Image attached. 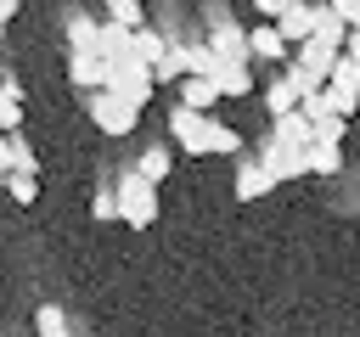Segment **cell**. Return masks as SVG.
<instances>
[{
    "instance_id": "cell-11",
    "label": "cell",
    "mask_w": 360,
    "mask_h": 337,
    "mask_svg": "<svg viewBox=\"0 0 360 337\" xmlns=\"http://www.w3.org/2000/svg\"><path fill=\"white\" fill-rule=\"evenodd\" d=\"M68 79H73L84 95H96V90H107V62H101L96 51H84V56H68Z\"/></svg>"
},
{
    "instance_id": "cell-15",
    "label": "cell",
    "mask_w": 360,
    "mask_h": 337,
    "mask_svg": "<svg viewBox=\"0 0 360 337\" xmlns=\"http://www.w3.org/2000/svg\"><path fill=\"white\" fill-rule=\"evenodd\" d=\"M163 51H169V34H158L152 22H146V28H129V56H135V62H146V67H152Z\"/></svg>"
},
{
    "instance_id": "cell-16",
    "label": "cell",
    "mask_w": 360,
    "mask_h": 337,
    "mask_svg": "<svg viewBox=\"0 0 360 337\" xmlns=\"http://www.w3.org/2000/svg\"><path fill=\"white\" fill-rule=\"evenodd\" d=\"M208 84H214L219 95H231V101H236V95H253V67H248V62H242V67H225V62H219Z\"/></svg>"
},
{
    "instance_id": "cell-13",
    "label": "cell",
    "mask_w": 360,
    "mask_h": 337,
    "mask_svg": "<svg viewBox=\"0 0 360 337\" xmlns=\"http://www.w3.org/2000/svg\"><path fill=\"white\" fill-rule=\"evenodd\" d=\"M22 129V84L6 73L0 79V135H17Z\"/></svg>"
},
{
    "instance_id": "cell-30",
    "label": "cell",
    "mask_w": 360,
    "mask_h": 337,
    "mask_svg": "<svg viewBox=\"0 0 360 337\" xmlns=\"http://www.w3.org/2000/svg\"><path fill=\"white\" fill-rule=\"evenodd\" d=\"M90 208H96V219H118V202H112V191H96V202H90Z\"/></svg>"
},
{
    "instance_id": "cell-2",
    "label": "cell",
    "mask_w": 360,
    "mask_h": 337,
    "mask_svg": "<svg viewBox=\"0 0 360 337\" xmlns=\"http://www.w3.org/2000/svg\"><path fill=\"white\" fill-rule=\"evenodd\" d=\"M152 90H158V84H152V67H146V62L129 56V62H112V67H107V95H118L124 107L141 112V107L152 101Z\"/></svg>"
},
{
    "instance_id": "cell-20",
    "label": "cell",
    "mask_w": 360,
    "mask_h": 337,
    "mask_svg": "<svg viewBox=\"0 0 360 337\" xmlns=\"http://www.w3.org/2000/svg\"><path fill=\"white\" fill-rule=\"evenodd\" d=\"M135 174H141L146 185H158V180H169V174H174V157H169V146H146V152L135 157Z\"/></svg>"
},
{
    "instance_id": "cell-12",
    "label": "cell",
    "mask_w": 360,
    "mask_h": 337,
    "mask_svg": "<svg viewBox=\"0 0 360 337\" xmlns=\"http://www.w3.org/2000/svg\"><path fill=\"white\" fill-rule=\"evenodd\" d=\"M214 101H219V90H214L208 79H180V84H174V107H186V112H202V118H208Z\"/></svg>"
},
{
    "instance_id": "cell-6",
    "label": "cell",
    "mask_w": 360,
    "mask_h": 337,
    "mask_svg": "<svg viewBox=\"0 0 360 337\" xmlns=\"http://www.w3.org/2000/svg\"><path fill=\"white\" fill-rule=\"evenodd\" d=\"M304 146H309V124H304V112H281V118H270L264 152H304Z\"/></svg>"
},
{
    "instance_id": "cell-10",
    "label": "cell",
    "mask_w": 360,
    "mask_h": 337,
    "mask_svg": "<svg viewBox=\"0 0 360 337\" xmlns=\"http://www.w3.org/2000/svg\"><path fill=\"white\" fill-rule=\"evenodd\" d=\"M208 51H214V62H225V67H242L248 62V45H242V28H231V22H219L208 39H202ZM253 67V62H248Z\"/></svg>"
},
{
    "instance_id": "cell-8",
    "label": "cell",
    "mask_w": 360,
    "mask_h": 337,
    "mask_svg": "<svg viewBox=\"0 0 360 337\" xmlns=\"http://www.w3.org/2000/svg\"><path fill=\"white\" fill-rule=\"evenodd\" d=\"M270 191H276L270 163H264V157H242V168H236V202H259V197H270Z\"/></svg>"
},
{
    "instance_id": "cell-24",
    "label": "cell",
    "mask_w": 360,
    "mask_h": 337,
    "mask_svg": "<svg viewBox=\"0 0 360 337\" xmlns=\"http://www.w3.org/2000/svg\"><path fill=\"white\" fill-rule=\"evenodd\" d=\"M107 22H118V28H146V6H141V0H107Z\"/></svg>"
},
{
    "instance_id": "cell-19",
    "label": "cell",
    "mask_w": 360,
    "mask_h": 337,
    "mask_svg": "<svg viewBox=\"0 0 360 337\" xmlns=\"http://www.w3.org/2000/svg\"><path fill=\"white\" fill-rule=\"evenodd\" d=\"M96 34H101V22H96V17H84V11H73V17H68V56L96 51Z\"/></svg>"
},
{
    "instance_id": "cell-29",
    "label": "cell",
    "mask_w": 360,
    "mask_h": 337,
    "mask_svg": "<svg viewBox=\"0 0 360 337\" xmlns=\"http://www.w3.org/2000/svg\"><path fill=\"white\" fill-rule=\"evenodd\" d=\"M332 11H338V22L343 28H360V0H326Z\"/></svg>"
},
{
    "instance_id": "cell-36",
    "label": "cell",
    "mask_w": 360,
    "mask_h": 337,
    "mask_svg": "<svg viewBox=\"0 0 360 337\" xmlns=\"http://www.w3.org/2000/svg\"><path fill=\"white\" fill-rule=\"evenodd\" d=\"M0 34H6V22H0Z\"/></svg>"
},
{
    "instance_id": "cell-33",
    "label": "cell",
    "mask_w": 360,
    "mask_h": 337,
    "mask_svg": "<svg viewBox=\"0 0 360 337\" xmlns=\"http://www.w3.org/2000/svg\"><path fill=\"white\" fill-rule=\"evenodd\" d=\"M11 174V135H0V180Z\"/></svg>"
},
{
    "instance_id": "cell-22",
    "label": "cell",
    "mask_w": 360,
    "mask_h": 337,
    "mask_svg": "<svg viewBox=\"0 0 360 337\" xmlns=\"http://www.w3.org/2000/svg\"><path fill=\"white\" fill-rule=\"evenodd\" d=\"M186 79V51H180V39H169V51L152 62V84H180Z\"/></svg>"
},
{
    "instance_id": "cell-3",
    "label": "cell",
    "mask_w": 360,
    "mask_h": 337,
    "mask_svg": "<svg viewBox=\"0 0 360 337\" xmlns=\"http://www.w3.org/2000/svg\"><path fill=\"white\" fill-rule=\"evenodd\" d=\"M326 107H332V118H343V124L360 112V67H354L349 56H338L332 73H326Z\"/></svg>"
},
{
    "instance_id": "cell-4",
    "label": "cell",
    "mask_w": 360,
    "mask_h": 337,
    "mask_svg": "<svg viewBox=\"0 0 360 337\" xmlns=\"http://www.w3.org/2000/svg\"><path fill=\"white\" fill-rule=\"evenodd\" d=\"M84 107H90V124H96L101 135H112V140H118V135H129V129H135V118H141L135 107H124V101H118V95H107V90L84 95Z\"/></svg>"
},
{
    "instance_id": "cell-26",
    "label": "cell",
    "mask_w": 360,
    "mask_h": 337,
    "mask_svg": "<svg viewBox=\"0 0 360 337\" xmlns=\"http://www.w3.org/2000/svg\"><path fill=\"white\" fill-rule=\"evenodd\" d=\"M343 135H349L343 118H321V124H309V146H338Z\"/></svg>"
},
{
    "instance_id": "cell-34",
    "label": "cell",
    "mask_w": 360,
    "mask_h": 337,
    "mask_svg": "<svg viewBox=\"0 0 360 337\" xmlns=\"http://www.w3.org/2000/svg\"><path fill=\"white\" fill-rule=\"evenodd\" d=\"M17 6H22V0H0V22H11V17H17Z\"/></svg>"
},
{
    "instance_id": "cell-27",
    "label": "cell",
    "mask_w": 360,
    "mask_h": 337,
    "mask_svg": "<svg viewBox=\"0 0 360 337\" xmlns=\"http://www.w3.org/2000/svg\"><path fill=\"white\" fill-rule=\"evenodd\" d=\"M298 112H304V124H321V118H332V107H326V90H304V95H298Z\"/></svg>"
},
{
    "instance_id": "cell-5",
    "label": "cell",
    "mask_w": 360,
    "mask_h": 337,
    "mask_svg": "<svg viewBox=\"0 0 360 337\" xmlns=\"http://www.w3.org/2000/svg\"><path fill=\"white\" fill-rule=\"evenodd\" d=\"M242 45H248V62H264V67L287 62V39L276 34V22H253V28H242Z\"/></svg>"
},
{
    "instance_id": "cell-35",
    "label": "cell",
    "mask_w": 360,
    "mask_h": 337,
    "mask_svg": "<svg viewBox=\"0 0 360 337\" xmlns=\"http://www.w3.org/2000/svg\"><path fill=\"white\" fill-rule=\"evenodd\" d=\"M0 79H6V62H0Z\"/></svg>"
},
{
    "instance_id": "cell-28",
    "label": "cell",
    "mask_w": 360,
    "mask_h": 337,
    "mask_svg": "<svg viewBox=\"0 0 360 337\" xmlns=\"http://www.w3.org/2000/svg\"><path fill=\"white\" fill-rule=\"evenodd\" d=\"M6 191H11V202H34L39 197V174H6Z\"/></svg>"
},
{
    "instance_id": "cell-18",
    "label": "cell",
    "mask_w": 360,
    "mask_h": 337,
    "mask_svg": "<svg viewBox=\"0 0 360 337\" xmlns=\"http://www.w3.org/2000/svg\"><path fill=\"white\" fill-rule=\"evenodd\" d=\"M236 157L242 152V135L231 129V124H219V118H208V129H202V157Z\"/></svg>"
},
{
    "instance_id": "cell-32",
    "label": "cell",
    "mask_w": 360,
    "mask_h": 337,
    "mask_svg": "<svg viewBox=\"0 0 360 337\" xmlns=\"http://www.w3.org/2000/svg\"><path fill=\"white\" fill-rule=\"evenodd\" d=\"M343 56L360 67V28H349V39H343Z\"/></svg>"
},
{
    "instance_id": "cell-7",
    "label": "cell",
    "mask_w": 360,
    "mask_h": 337,
    "mask_svg": "<svg viewBox=\"0 0 360 337\" xmlns=\"http://www.w3.org/2000/svg\"><path fill=\"white\" fill-rule=\"evenodd\" d=\"M202 129H208V118H202V112L169 107V135H174V146H180L186 157H202Z\"/></svg>"
},
{
    "instance_id": "cell-9",
    "label": "cell",
    "mask_w": 360,
    "mask_h": 337,
    "mask_svg": "<svg viewBox=\"0 0 360 337\" xmlns=\"http://www.w3.org/2000/svg\"><path fill=\"white\" fill-rule=\"evenodd\" d=\"M276 34H281L287 45H304V39L315 34V0H287V11L276 17Z\"/></svg>"
},
{
    "instance_id": "cell-25",
    "label": "cell",
    "mask_w": 360,
    "mask_h": 337,
    "mask_svg": "<svg viewBox=\"0 0 360 337\" xmlns=\"http://www.w3.org/2000/svg\"><path fill=\"white\" fill-rule=\"evenodd\" d=\"M304 157H309V174H321V180L343 168V152L338 146H304Z\"/></svg>"
},
{
    "instance_id": "cell-23",
    "label": "cell",
    "mask_w": 360,
    "mask_h": 337,
    "mask_svg": "<svg viewBox=\"0 0 360 337\" xmlns=\"http://www.w3.org/2000/svg\"><path fill=\"white\" fill-rule=\"evenodd\" d=\"M34 331L39 337H68V309L62 303H39L34 309Z\"/></svg>"
},
{
    "instance_id": "cell-14",
    "label": "cell",
    "mask_w": 360,
    "mask_h": 337,
    "mask_svg": "<svg viewBox=\"0 0 360 337\" xmlns=\"http://www.w3.org/2000/svg\"><path fill=\"white\" fill-rule=\"evenodd\" d=\"M96 56L112 67V62H129V28H118V22H101V34H96Z\"/></svg>"
},
{
    "instance_id": "cell-17",
    "label": "cell",
    "mask_w": 360,
    "mask_h": 337,
    "mask_svg": "<svg viewBox=\"0 0 360 337\" xmlns=\"http://www.w3.org/2000/svg\"><path fill=\"white\" fill-rule=\"evenodd\" d=\"M264 107H270V118H281V112H298V84H292V73H281V79H264Z\"/></svg>"
},
{
    "instance_id": "cell-21",
    "label": "cell",
    "mask_w": 360,
    "mask_h": 337,
    "mask_svg": "<svg viewBox=\"0 0 360 337\" xmlns=\"http://www.w3.org/2000/svg\"><path fill=\"white\" fill-rule=\"evenodd\" d=\"M309 39H321V45H338V51H343V39H349V28L338 22V11H332L326 0H315V34H309Z\"/></svg>"
},
{
    "instance_id": "cell-1",
    "label": "cell",
    "mask_w": 360,
    "mask_h": 337,
    "mask_svg": "<svg viewBox=\"0 0 360 337\" xmlns=\"http://www.w3.org/2000/svg\"><path fill=\"white\" fill-rule=\"evenodd\" d=\"M112 202H118V219H124L129 230H146V225L158 219V185H146L135 168H124V174H118Z\"/></svg>"
},
{
    "instance_id": "cell-31",
    "label": "cell",
    "mask_w": 360,
    "mask_h": 337,
    "mask_svg": "<svg viewBox=\"0 0 360 337\" xmlns=\"http://www.w3.org/2000/svg\"><path fill=\"white\" fill-rule=\"evenodd\" d=\"M253 11H259V22H276L287 11V0H253Z\"/></svg>"
}]
</instances>
